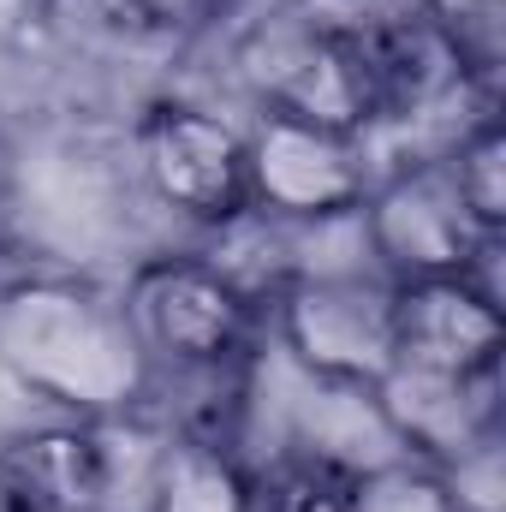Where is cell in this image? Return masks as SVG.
Instances as JSON below:
<instances>
[{
    "label": "cell",
    "instance_id": "6da1fadb",
    "mask_svg": "<svg viewBox=\"0 0 506 512\" xmlns=\"http://www.w3.org/2000/svg\"><path fill=\"white\" fill-rule=\"evenodd\" d=\"M0 370L78 423L131 417L155 382L120 292L78 274H18L0 286Z\"/></svg>",
    "mask_w": 506,
    "mask_h": 512
},
{
    "label": "cell",
    "instance_id": "7a4b0ae2",
    "mask_svg": "<svg viewBox=\"0 0 506 512\" xmlns=\"http://www.w3.org/2000/svg\"><path fill=\"white\" fill-rule=\"evenodd\" d=\"M120 304L149 370H173V376L251 364L262 334V292L245 286L221 256H149L120 286Z\"/></svg>",
    "mask_w": 506,
    "mask_h": 512
},
{
    "label": "cell",
    "instance_id": "3957f363",
    "mask_svg": "<svg viewBox=\"0 0 506 512\" xmlns=\"http://www.w3.org/2000/svg\"><path fill=\"white\" fill-rule=\"evenodd\" d=\"M268 322L280 352L322 387H346L370 399L393 370V310L387 280L364 274H286L268 298Z\"/></svg>",
    "mask_w": 506,
    "mask_h": 512
},
{
    "label": "cell",
    "instance_id": "277c9868",
    "mask_svg": "<svg viewBox=\"0 0 506 512\" xmlns=\"http://www.w3.org/2000/svg\"><path fill=\"white\" fill-rule=\"evenodd\" d=\"M364 245L381 280H423V274H483L501 239H483L465 215L447 155H417L393 173H376L358 203Z\"/></svg>",
    "mask_w": 506,
    "mask_h": 512
},
{
    "label": "cell",
    "instance_id": "5b68a950",
    "mask_svg": "<svg viewBox=\"0 0 506 512\" xmlns=\"http://www.w3.org/2000/svg\"><path fill=\"white\" fill-rule=\"evenodd\" d=\"M137 167L161 209L191 227H239L251 221V173L245 131L203 102L155 96L137 120Z\"/></svg>",
    "mask_w": 506,
    "mask_h": 512
},
{
    "label": "cell",
    "instance_id": "8992f818",
    "mask_svg": "<svg viewBox=\"0 0 506 512\" xmlns=\"http://www.w3.org/2000/svg\"><path fill=\"white\" fill-rule=\"evenodd\" d=\"M245 173H251V215L328 227L358 215L370 191V149L364 131H334L298 114H262L245 131Z\"/></svg>",
    "mask_w": 506,
    "mask_h": 512
},
{
    "label": "cell",
    "instance_id": "52a82bcc",
    "mask_svg": "<svg viewBox=\"0 0 506 512\" xmlns=\"http://www.w3.org/2000/svg\"><path fill=\"white\" fill-rule=\"evenodd\" d=\"M239 72L262 114H298L334 131H370V102H364L352 42L316 30L292 0H280L274 18L251 24V36L239 42Z\"/></svg>",
    "mask_w": 506,
    "mask_h": 512
},
{
    "label": "cell",
    "instance_id": "ba28073f",
    "mask_svg": "<svg viewBox=\"0 0 506 512\" xmlns=\"http://www.w3.org/2000/svg\"><path fill=\"white\" fill-rule=\"evenodd\" d=\"M393 364L435 376H495L506 346L501 298L483 274H423L387 280Z\"/></svg>",
    "mask_w": 506,
    "mask_h": 512
},
{
    "label": "cell",
    "instance_id": "9c48e42d",
    "mask_svg": "<svg viewBox=\"0 0 506 512\" xmlns=\"http://www.w3.org/2000/svg\"><path fill=\"white\" fill-rule=\"evenodd\" d=\"M352 54H358L370 126H411L423 114H441L483 72L477 48L435 12H411L387 30L358 36Z\"/></svg>",
    "mask_w": 506,
    "mask_h": 512
},
{
    "label": "cell",
    "instance_id": "30bf717a",
    "mask_svg": "<svg viewBox=\"0 0 506 512\" xmlns=\"http://www.w3.org/2000/svg\"><path fill=\"white\" fill-rule=\"evenodd\" d=\"M370 411L399 441L405 459L447 471L453 459L501 435V370L495 376H435V370L393 364L370 387Z\"/></svg>",
    "mask_w": 506,
    "mask_h": 512
},
{
    "label": "cell",
    "instance_id": "8fae6325",
    "mask_svg": "<svg viewBox=\"0 0 506 512\" xmlns=\"http://www.w3.org/2000/svg\"><path fill=\"white\" fill-rule=\"evenodd\" d=\"M114 459L102 423H42L0 441V512H102Z\"/></svg>",
    "mask_w": 506,
    "mask_h": 512
},
{
    "label": "cell",
    "instance_id": "7c38bea8",
    "mask_svg": "<svg viewBox=\"0 0 506 512\" xmlns=\"http://www.w3.org/2000/svg\"><path fill=\"white\" fill-rule=\"evenodd\" d=\"M149 512H256V471L227 441L167 435L149 465Z\"/></svg>",
    "mask_w": 506,
    "mask_h": 512
},
{
    "label": "cell",
    "instance_id": "4fadbf2b",
    "mask_svg": "<svg viewBox=\"0 0 506 512\" xmlns=\"http://www.w3.org/2000/svg\"><path fill=\"white\" fill-rule=\"evenodd\" d=\"M441 155H447L453 191H459L465 215L477 221V233L501 239L506 233V126H501V114H495V102L459 131Z\"/></svg>",
    "mask_w": 506,
    "mask_h": 512
},
{
    "label": "cell",
    "instance_id": "5bb4252c",
    "mask_svg": "<svg viewBox=\"0 0 506 512\" xmlns=\"http://www.w3.org/2000/svg\"><path fill=\"white\" fill-rule=\"evenodd\" d=\"M358 465H340L334 453H286L268 471H256V512H352Z\"/></svg>",
    "mask_w": 506,
    "mask_h": 512
},
{
    "label": "cell",
    "instance_id": "9a60e30c",
    "mask_svg": "<svg viewBox=\"0 0 506 512\" xmlns=\"http://www.w3.org/2000/svg\"><path fill=\"white\" fill-rule=\"evenodd\" d=\"M352 512H459L453 501V483L423 465V459H387L358 471V489H352Z\"/></svg>",
    "mask_w": 506,
    "mask_h": 512
},
{
    "label": "cell",
    "instance_id": "2e32d148",
    "mask_svg": "<svg viewBox=\"0 0 506 512\" xmlns=\"http://www.w3.org/2000/svg\"><path fill=\"white\" fill-rule=\"evenodd\" d=\"M114 18L137 36H161V42H191L203 30H215V18L227 12V0H108Z\"/></svg>",
    "mask_w": 506,
    "mask_h": 512
},
{
    "label": "cell",
    "instance_id": "e0dca14e",
    "mask_svg": "<svg viewBox=\"0 0 506 512\" xmlns=\"http://www.w3.org/2000/svg\"><path fill=\"white\" fill-rule=\"evenodd\" d=\"M0 233H6V185H0Z\"/></svg>",
    "mask_w": 506,
    "mask_h": 512
}]
</instances>
